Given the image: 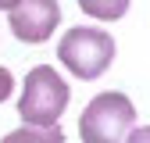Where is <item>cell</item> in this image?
<instances>
[{
  "instance_id": "3",
  "label": "cell",
  "mask_w": 150,
  "mask_h": 143,
  "mask_svg": "<svg viewBox=\"0 0 150 143\" xmlns=\"http://www.w3.org/2000/svg\"><path fill=\"white\" fill-rule=\"evenodd\" d=\"M57 57L61 64L79 79H97L111 68L115 61V40L104 32V29H89V25H79V29H68L57 43Z\"/></svg>"
},
{
  "instance_id": "9",
  "label": "cell",
  "mask_w": 150,
  "mask_h": 143,
  "mask_svg": "<svg viewBox=\"0 0 150 143\" xmlns=\"http://www.w3.org/2000/svg\"><path fill=\"white\" fill-rule=\"evenodd\" d=\"M14 4H18V0H0V11H11Z\"/></svg>"
},
{
  "instance_id": "4",
  "label": "cell",
  "mask_w": 150,
  "mask_h": 143,
  "mask_svg": "<svg viewBox=\"0 0 150 143\" xmlns=\"http://www.w3.org/2000/svg\"><path fill=\"white\" fill-rule=\"evenodd\" d=\"M11 32L22 43H47L61 22V4L57 0H18L7 11Z\"/></svg>"
},
{
  "instance_id": "6",
  "label": "cell",
  "mask_w": 150,
  "mask_h": 143,
  "mask_svg": "<svg viewBox=\"0 0 150 143\" xmlns=\"http://www.w3.org/2000/svg\"><path fill=\"white\" fill-rule=\"evenodd\" d=\"M82 14L89 18H100V22H115L129 11V0H79Z\"/></svg>"
},
{
  "instance_id": "5",
  "label": "cell",
  "mask_w": 150,
  "mask_h": 143,
  "mask_svg": "<svg viewBox=\"0 0 150 143\" xmlns=\"http://www.w3.org/2000/svg\"><path fill=\"white\" fill-rule=\"evenodd\" d=\"M0 143H64V132H61V125H47V129H40V125H22V129L7 132Z\"/></svg>"
},
{
  "instance_id": "7",
  "label": "cell",
  "mask_w": 150,
  "mask_h": 143,
  "mask_svg": "<svg viewBox=\"0 0 150 143\" xmlns=\"http://www.w3.org/2000/svg\"><path fill=\"white\" fill-rule=\"evenodd\" d=\"M11 89H14V75H11V72H7L4 64H0V104H4V100L11 97Z\"/></svg>"
},
{
  "instance_id": "1",
  "label": "cell",
  "mask_w": 150,
  "mask_h": 143,
  "mask_svg": "<svg viewBox=\"0 0 150 143\" xmlns=\"http://www.w3.org/2000/svg\"><path fill=\"white\" fill-rule=\"evenodd\" d=\"M68 82L54 72L50 64H36L29 75H25V86H22V97H18V115H22L25 125H57L64 107H68Z\"/></svg>"
},
{
  "instance_id": "2",
  "label": "cell",
  "mask_w": 150,
  "mask_h": 143,
  "mask_svg": "<svg viewBox=\"0 0 150 143\" xmlns=\"http://www.w3.org/2000/svg\"><path fill=\"white\" fill-rule=\"evenodd\" d=\"M136 122V107L125 93H97L79 115L82 143H125Z\"/></svg>"
},
{
  "instance_id": "8",
  "label": "cell",
  "mask_w": 150,
  "mask_h": 143,
  "mask_svg": "<svg viewBox=\"0 0 150 143\" xmlns=\"http://www.w3.org/2000/svg\"><path fill=\"white\" fill-rule=\"evenodd\" d=\"M150 139V129L146 125H139V129H129V136H125V143H146Z\"/></svg>"
}]
</instances>
